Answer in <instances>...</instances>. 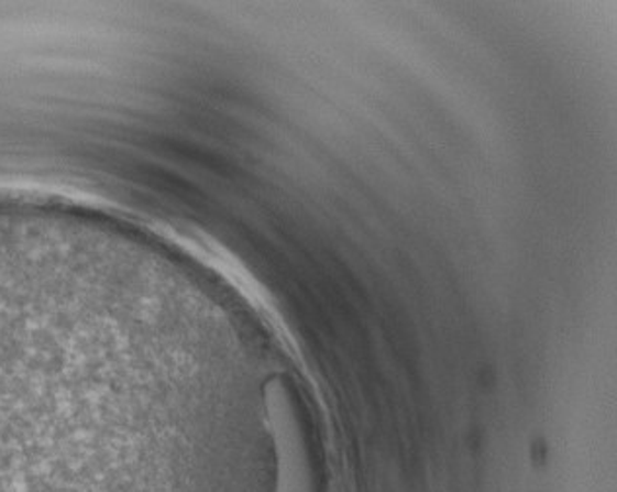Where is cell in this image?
<instances>
[{
    "label": "cell",
    "instance_id": "6da1fadb",
    "mask_svg": "<svg viewBox=\"0 0 617 492\" xmlns=\"http://www.w3.org/2000/svg\"><path fill=\"white\" fill-rule=\"evenodd\" d=\"M0 416H24V418H34V420H44V423H59L57 424V459L62 456L63 446H65V436L69 434V418H62V416H44L37 415V413H26V411H0ZM55 456V453H53ZM57 463V461H55ZM63 466L59 463V467ZM55 467V466H53ZM59 467H57V471H59ZM57 471H55V477H53V484H52V492H65L63 491V479L62 475L57 477Z\"/></svg>",
    "mask_w": 617,
    "mask_h": 492
}]
</instances>
